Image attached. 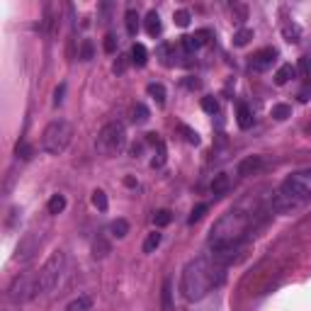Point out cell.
Listing matches in <instances>:
<instances>
[{"instance_id":"35","label":"cell","mask_w":311,"mask_h":311,"mask_svg":"<svg viewBox=\"0 0 311 311\" xmlns=\"http://www.w3.org/2000/svg\"><path fill=\"white\" fill-rule=\"evenodd\" d=\"M180 131L185 134V139H187V144H195V146L200 144V134H197L195 129H190L187 124H180Z\"/></svg>"},{"instance_id":"16","label":"cell","mask_w":311,"mask_h":311,"mask_svg":"<svg viewBox=\"0 0 311 311\" xmlns=\"http://www.w3.org/2000/svg\"><path fill=\"white\" fill-rule=\"evenodd\" d=\"M297 75V68H294L292 64H284V66H280L277 68V73H275V83L277 85H284V83H289Z\"/></svg>"},{"instance_id":"17","label":"cell","mask_w":311,"mask_h":311,"mask_svg":"<svg viewBox=\"0 0 311 311\" xmlns=\"http://www.w3.org/2000/svg\"><path fill=\"white\" fill-rule=\"evenodd\" d=\"M146 61H148L146 46H144V44H134V46H131V64L141 68V66H146Z\"/></svg>"},{"instance_id":"28","label":"cell","mask_w":311,"mask_h":311,"mask_svg":"<svg viewBox=\"0 0 311 311\" xmlns=\"http://www.w3.org/2000/svg\"><path fill=\"white\" fill-rule=\"evenodd\" d=\"M250 39H253V29L243 27V29H238L236 34H234V44H236V46H246Z\"/></svg>"},{"instance_id":"15","label":"cell","mask_w":311,"mask_h":311,"mask_svg":"<svg viewBox=\"0 0 311 311\" xmlns=\"http://www.w3.org/2000/svg\"><path fill=\"white\" fill-rule=\"evenodd\" d=\"M110 250H112L110 241L102 236V234H98V238L92 241V256H95V258H107V256H110Z\"/></svg>"},{"instance_id":"42","label":"cell","mask_w":311,"mask_h":311,"mask_svg":"<svg viewBox=\"0 0 311 311\" xmlns=\"http://www.w3.org/2000/svg\"><path fill=\"white\" fill-rule=\"evenodd\" d=\"M309 95H311V85H306V88L299 92V100H302V102H309Z\"/></svg>"},{"instance_id":"7","label":"cell","mask_w":311,"mask_h":311,"mask_svg":"<svg viewBox=\"0 0 311 311\" xmlns=\"http://www.w3.org/2000/svg\"><path fill=\"white\" fill-rule=\"evenodd\" d=\"M10 299L15 304H25L29 302V299H34L39 292V275L37 273H25V275H17L15 280H12V284H10Z\"/></svg>"},{"instance_id":"40","label":"cell","mask_w":311,"mask_h":311,"mask_svg":"<svg viewBox=\"0 0 311 311\" xmlns=\"http://www.w3.org/2000/svg\"><path fill=\"white\" fill-rule=\"evenodd\" d=\"M105 51H107V54H114V51H117V37H114V34H107V37H105Z\"/></svg>"},{"instance_id":"12","label":"cell","mask_w":311,"mask_h":311,"mask_svg":"<svg viewBox=\"0 0 311 311\" xmlns=\"http://www.w3.org/2000/svg\"><path fill=\"white\" fill-rule=\"evenodd\" d=\"M144 27H146L148 37H158L161 32H163V25H161V17H158V12L156 10H151L146 15V20H144Z\"/></svg>"},{"instance_id":"36","label":"cell","mask_w":311,"mask_h":311,"mask_svg":"<svg viewBox=\"0 0 311 311\" xmlns=\"http://www.w3.org/2000/svg\"><path fill=\"white\" fill-rule=\"evenodd\" d=\"M170 280L163 282V311H173V302H170Z\"/></svg>"},{"instance_id":"30","label":"cell","mask_w":311,"mask_h":311,"mask_svg":"<svg viewBox=\"0 0 311 311\" xmlns=\"http://www.w3.org/2000/svg\"><path fill=\"white\" fill-rule=\"evenodd\" d=\"M148 114H151V112H148L146 105H141V102H139L137 107H134V122H137V124H144V122H148Z\"/></svg>"},{"instance_id":"32","label":"cell","mask_w":311,"mask_h":311,"mask_svg":"<svg viewBox=\"0 0 311 311\" xmlns=\"http://www.w3.org/2000/svg\"><path fill=\"white\" fill-rule=\"evenodd\" d=\"M207 209H209V204H204V202H202V204H197V207L190 211V217H187V224H195V221H200L202 217H204V211H207Z\"/></svg>"},{"instance_id":"18","label":"cell","mask_w":311,"mask_h":311,"mask_svg":"<svg viewBox=\"0 0 311 311\" xmlns=\"http://www.w3.org/2000/svg\"><path fill=\"white\" fill-rule=\"evenodd\" d=\"M282 37L289 42V44H297L299 42V37H302V29L297 27L294 22H284L282 25Z\"/></svg>"},{"instance_id":"19","label":"cell","mask_w":311,"mask_h":311,"mask_svg":"<svg viewBox=\"0 0 311 311\" xmlns=\"http://www.w3.org/2000/svg\"><path fill=\"white\" fill-rule=\"evenodd\" d=\"M66 311H92V299L88 294H83V297H78V299H73V302L68 304Z\"/></svg>"},{"instance_id":"27","label":"cell","mask_w":311,"mask_h":311,"mask_svg":"<svg viewBox=\"0 0 311 311\" xmlns=\"http://www.w3.org/2000/svg\"><path fill=\"white\" fill-rule=\"evenodd\" d=\"M170 221H173V214H170L168 209H158L153 214V224L158 226V229H161V226H168Z\"/></svg>"},{"instance_id":"38","label":"cell","mask_w":311,"mask_h":311,"mask_svg":"<svg viewBox=\"0 0 311 311\" xmlns=\"http://www.w3.org/2000/svg\"><path fill=\"white\" fill-rule=\"evenodd\" d=\"M297 71H299L302 75H311V56H302V59H299Z\"/></svg>"},{"instance_id":"20","label":"cell","mask_w":311,"mask_h":311,"mask_svg":"<svg viewBox=\"0 0 311 311\" xmlns=\"http://www.w3.org/2000/svg\"><path fill=\"white\" fill-rule=\"evenodd\" d=\"M66 209V197L64 195H51V200L46 204V211L49 214H61Z\"/></svg>"},{"instance_id":"4","label":"cell","mask_w":311,"mask_h":311,"mask_svg":"<svg viewBox=\"0 0 311 311\" xmlns=\"http://www.w3.org/2000/svg\"><path fill=\"white\" fill-rule=\"evenodd\" d=\"M127 144V131H124V124L122 122H110L100 129V134L95 139V148L98 153L102 156H114L119 153Z\"/></svg>"},{"instance_id":"44","label":"cell","mask_w":311,"mask_h":311,"mask_svg":"<svg viewBox=\"0 0 311 311\" xmlns=\"http://www.w3.org/2000/svg\"><path fill=\"white\" fill-rule=\"evenodd\" d=\"M124 185H127V187H137V180H134V178H127V180H124Z\"/></svg>"},{"instance_id":"45","label":"cell","mask_w":311,"mask_h":311,"mask_svg":"<svg viewBox=\"0 0 311 311\" xmlns=\"http://www.w3.org/2000/svg\"><path fill=\"white\" fill-rule=\"evenodd\" d=\"M187 88H200V81H192V78H190V81H187Z\"/></svg>"},{"instance_id":"13","label":"cell","mask_w":311,"mask_h":311,"mask_svg":"<svg viewBox=\"0 0 311 311\" xmlns=\"http://www.w3.org/2000/svg\"><path fill=\"white\" fill-rule=\"evenodd\" d=\"M236 122H238V127H241V129H250V127H253V114H250V110H248L246 102H238Z\"/></svg>"},{"instance_id":"8","label":"cell","mask_w":311,"mask_h":311,"mask_svg":"<svg viewBox=\"0 0 311 311\" xmlns=\"http://www.w3.org/2000/svg\"><path fill=\"white\" fill-rule=\"evenodd\" d=\"M39 243H42V238H39L37 234H27V236H25L17 243V248H15V260H20V263H27V260H32V258H34V253H37Z\"/></svg>"},{"instance_id":"26","label":"cell","mask_w":311,"mask_h":311,"mask_svg":"<svg viewBox=\"0 0 311 311\" xmlns=\"http://www.w3.org/2000/svg\"><path fill=\"white\" fill-rule=\"evenodd\" d=\"M92 54H95L92 42H90V39H83V42H81V51H78V59H81V61H90Z\"/></svg>"},{"instance_id":"1","label":"cell","mask_w":311,"mask_h":311,"mask_svg":"<svg viewBox=\"0 0 311 311\" xmlns=\"http://www.w3.org/2000/svg\"><path fill=\"white\" fill-rule=\"evenodd\" d=\"M250 224H253V219H250V214H246V211H241V209L226 211L209 229L207 243L211 248V258L219 260L221 265H229L231 260L236 258L238 246L248 236Z\"/></svg>"},{"instance_id":"24","label":"cell","mask_w":311,"mask_h":311,"mask_svg":"<svg viewBox=\"0 0 311 311\" xmlns=\"http://www.w3.org/2000/svg\"><path fill=\"white\" fill-rule=\"evenodd\" d=\"M270 114H273L275 119H280V122H282V119H287L289 114H292V107H289V105H284V102H277V105H273Z\"/></svg>"},{"instance_id":"34","label":"cell","mask_w":311,"mask_h":311,"mask_svg":"<svg viewBox=\"0 0 311 311\" xmlns=\"http://www.w3.org/2000/svg\"><path fill=\"white\" fill-rule=\"evenodd\" d=\"M173 20H175V25H178V27H187V25H190V20H192V15H190L187 10H178V12L173 15Z\"/></svg>"},{"instance_id":"37","label":"cell","mask_w":311,"mask_h":311,"mask_svg":"<svg viewBox=\"0 0 311 311\" xmlns=\"http://www.w3.org/2000/svg\"><path fill=\"white\" fill-rule=\"evenodd\" d=\"M163 163H165V144H163V141H158V153L153 156L151 165H153V168H161Z\"/></svg>"},{"instance_id":"6","label":"cell","mask_w":311,"mask_h":311,"mask_svg":"<svg viewBox=\"0 0 311 311\" xmlns=\"http://www.w3.org/2000/svg\"><path fill=\"white\" fill-rule=\"evenodd\" d=\"M280 192H282L284 197H289L294 204H304L306 200H311V170L292 173L282 183Z\"/></svg>"},{"instance_id":"14","label":"cell","mask_w":311,"mask_h":311,"mask_svg":"<svg viewBox=\"0 0 311 311\" xmlns=\"http://www.w3.org/2000/svg\"><path fill=\"white\" fill-rule=\"evenodd\" d=\"M229 185H231V180L226 173L214 175V180H211V195H214V197H221V195L229 190Z\"/></svg>"},{"instance_id":"25","label":"cell","mask_w":311,"mask_h":311,"mask_svg":"<svg viewBox=\"0 0 311 311\" xmlns=\"http://www.w3.org/2000/svg\"><path fill=\"white\" fill-rule=\"evenodd\" d=\"M161 234H158V231H153V234H148L146 236V241H144V253H153L156 248L161 246Z\"/></svg>"},{"instance_id":"9","label":"cell","mask_w":311,"mask_h":311,"mask_svg":"<svg viewBox=\"0 0 311 311\" xmlns=\"http://www.w3.org/2000/svg\"><path fill=\"white\" fill-rule=\"evenodd\" d=\"M275 59H277V49H270V46H265V49H260V51H256V54L250 56L248 66H250V71L263 73V71H267V68L275 64Z\"/></svg>"},{"instance_id":"3","label":"cell","mask_w":311,"mask_h":311,"mask_svg":"<svg viewBox=\"0 0 311 311\" xmlns=\"http://www.w3.org/2000/svg\"><path fill=\"white\" fill-rule=\"evenodd\" d=\"M71 139H73V124L66 122V119H54V122L42 131V148H44L46 153L59 156L68 148Z\"/></svg>"},{"instance_id":"10","label":"cell","mask_w":311,"mask_h":311,"mask_svg":"<svg viewBox=\"0 0 311 311\" xmlns=\"http://www.w3.org/2000/svg\"><path fill=\"white\" fill-rule=\"evenodd\" d=\"M265 165V161H263V156H246L241 163H238V175H243V178H248V175H256L260 168Z\"/></svg>"},{"instance_id":"29","label":"cell","mask_w":311,"mask_h":311,"mask_svg":"<svg viewBox=\"0 0 311 311\" xmlns=\"http://www.w3.org/2000/svg\"><path fill=\"white\" fill-rule=\"evenodd\" d=\"M15 153H17V158H22V161H29V158L34 156V148L29 146L27 141H20L17 148H15Z\"/></svg>"},{"instance_id":"43","label":"cell","mask_w":311,"mask_h":311,"mask_svg":"<svg viewBox=\"0 0 311 311\" xmlns=\"http://www.w3.org/2000/svg\"><path fill=\"white\" fill-rule=\"evenodd\" d=\"M161 139H158V134H146V144H158Z\"/></svg>"},{"instance_id":"23","label":"cell","mask_w":311,"mask_h":311,"mask_svg":"<svg viewBox=\"0 0 311 311\" xmlns=\"http://www.w3.org/2000/svg\"><path fill=\"white\" fill-rule=\"evenodd\" d=\"M146 92L158 102V105H165V88L161 85V83H151V85L146 88Z\"/></svg>"},{"instance_id":"5","label":"cell","mask_w":311,"mask_h":311,"mask_svg":"<svg viewBox=\"0 0 311 311\" xmlns=\"http://www.w3.org/2000/svg\"><path fill=\"white\" fill-rule=\"evenodd\" d=\"M64 267H66V256L61 250H54L51 256L46 258V263L39 267V292H51L59 280H61V275H64Z\"/></svg>"},{"instance_id":"22","label":"cell","mask_w":311,"mask_h":311,"mask_svg":"<svg viewBox=\"0 0 311 311\" xmlns=\"http://www.w3.org/2000/svg\"><path fill=\"white\" fill-rule=\"evenodd\" d=\"M124 20H127V32H129V37H137V32H139V15H137V10H127Z\"/></svg>"},{"instance_id":"41","label":"cell","mask_w":311,"mask_h":311,"mask_svg":"<svg viewBox=\"0 0 311 311\" xmlns=\"http://www.w3.org/2000/svg\"><path fill=\"white\" fill-rule=\"evenodd\" d=\"M64 92H66V85L61 83V85L56 88V92H54V105H61V102H64Z\"/></svg>"},{"instance_id":"39","label":"cell","mask_w":311,"mask_h":311,"mask_svg":"<svg viewBox=\"0 0 311 311\" xmlns=\"http://www.w3.org/2000/svg\"><path fill=\"white\" fill-rule=\"evenodd\" d=\"M129 61H131V56H117V61H114V73H124Z\"/></svg>"},{"instance_id":"21","label":"cell","mask_w":311,"mask_h":311,"mask_svg":"<svg viewBox=\"0 0 311 311\" xmlns=\"http://www.w3.org/2000/svg\"><path fill=\"white\" fill-rule=\"evenodd\" d=\"M110 234L114 238H124L129 234V221L127 219H114L110 224Z\"/></svg>"},{"instance_id":"11","label":"cell","mask_w":311,"mask_h":311,"mask_svg":"<svg viewBox=\"0 0 311 311\" xmlns=\"http://www.w3.org/2000/svg\"><path fill=\"white\" fill-rule=\"evenodd\" d=\"M207 37H209V32H207V29L195 32V34H187V37H183V49H185V51H197L202 44H207Z\"/></svg>"},{"instance_id":"2","label":"cell","mask_w":311,"mask_h":311,"mask_svg":"<svg viewBox=\"0 0 311 311\" xmlns=\"http://www.w3.org/2000/svg\"><path fill=\"white\" fill-rule=\"evenodd\" d=\"M224 267L219 260L211 256H200L190 260L183 267L180 275V292L187 302H200L202 297H207L211 289H217L224 282Z\"/></svg>"},{"instance_id":"31","label":"cell","mask_w":311,"mask_h":311,"mask_svg":"<svg viewBox=\"0 0 311 311\" xmlns=\"http://www.w3.org/2000/svg\"><path fill=\"white\" fill-rule=\"evenodd\" d=\"M92 204H95L100 211H107V195L102 192V190H95V192H92Z\"/></svg>"},{"instance_id":"33","label":"cell","mask_w":311,"mask_h":311,"mask_svg":"<svg viewBox=\"0 0 311 311\" xmlns=\"http://www.w3.org/2000/svg\"><path fill=\"white\" fill-rule=\"evenodd\" d=\"M202 110L209 112V114H217L219 112V102H217V98H202Z\"/></svg>"}]
</instances>
